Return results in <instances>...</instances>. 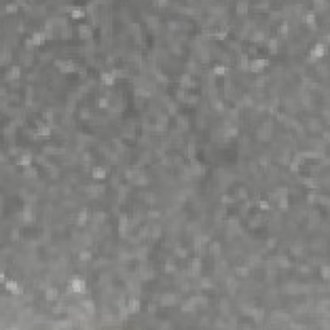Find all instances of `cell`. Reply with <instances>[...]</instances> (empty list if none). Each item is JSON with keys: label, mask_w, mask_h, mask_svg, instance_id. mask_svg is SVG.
Here are the masks:
<instances>
[{"label": "cell", "mask_w": 330, "mask_h": 330, "mask_svg": "<svg viewBox=\"0 0 330 330\" xmlns=\"http://www.w3.org/2000/svg\"><path fill=\"white\" fill-rule=\"evenodd\" d=\"M168 26H169V30L170 31H177V30H179V23L178 22H174V21H170L169 23H168Z\"/></svg>", "instance_id": "d6a6232c"}, {"label": "cell", "mask_w": 330, "mask_h": 330, "mask_svg": "<svg viewBox=\"0 0 330 330\" xmlns=\"http://www.w3.org/2000/svg\"><path fill=\"white\" fill-rule=\"evenodd\" d=\"M5 286H7V289H8V290H10V291H12V293L18 289V284L16 283V281H13V280H8L7 283H5Z\"/></svg>", "instance_id": "7402d4cb"}, {"label": "cell", "mask_w": 330, "mask_h": 330, "mask_svg": "<svg viewBox=\"0 0 330 330\" xmlns=\"http://www.w3.org/2000/svg\"><path fill=\"white\" fill-rule=\"evenodd\" d=\"M268 49L271 50V53H273V54H275V53L279 50V40L275 39V37L269 40L268 41Z\"/></svg>", "instance_id": "ac0fdd59"}, {"label": "cell", "mask_w": 330, "mask_h": 330, "mask_svg": "<svg viewBox=\"0 0 330 330\" xmlns=\"http://www.w3.org/2000/svg\"><path fill=\"white\" fill-rule=\"evenodd\" d=\"M329 267L328 266H324L322 268H321V275H322V277L324 279H329V276H330V272H329Z\"/></svg>", "instance_id": "f35d334b"}, {"label": "cell", "mask_w": 330, "mask_h": 330, "mask_svg": "<svg viewBox=\"0 0 330 330\" xmlns=\"http://www.w3.org/2000/svg\"><path fill=\"white\" fill-rule=\"evenodd\" d=\"M214 107H215V109H217L218 111H222V110L224 109V105H223V102H222V101L217 99V101L214 102Z\"/></svg>", "instance_id": "60d3db41"}, {"label": "cell", "mask_w": 330, "mask_h": 330, "mask_svg": "<svg viewBox=\"0 0 330 330\" xmlns=\"http://www.w3.org/2000/svg\"><path fill=\"white\" fill-rule=\"evenodd\" d=\"M303 183L307 186V187H310V188H316L317 187V183L316 181L313 179V178H304L303 179Z\"/></svg>", "instance_id": "484cf974"}, {"label": "cell", "mask_w": 330, "mask_h": 330, "mask_svg": "<svg viewBox=\"0 0 330 330\" xmlns=\"http://www.w3.org/2000/svg\"><path fill=\"white\" fill-rule=\"evenodd\" d=\"M187 152H188V156H190V158H193V155H195V144L193 143H188Z\"/></svg>", "instance_id": "74e56055"}, {"label": "cell", "mask_w": 330, "mask_h": 330, "mask_svg": "<svg viewBox=\"0 0 330 330\" xmlns=\"http://www.w3.org/2000/svg\"><path fill=\"white\" fill-rule=\"evenodd\" d=\"M101 79L106 85H112L115 82V76L112 75V72H103L101 75Z\"/></svg>", "instance_id": "8fae6325"}, {"label": "cell", "mask_w": 330, "mask_h": 330, "mask_svg": "<svg viewBox=\"0 0 330 330\" xmlns=\"http://www.w3.org/2000/svg\"><path fill=\"white\" fill-rule=\"evenodd\" d=\"M214 74H217V75H223L226 72V67L223 66V64H217V66L214 67Z\"/></svg>", "instance_id": "f546056e"}, {"label": "cell", "mask_w": 330, "mask_h": 330, "mask_svg": "<svg viewBox=\"0 0 330 330\" xmlns=\"http://www.w3.org/2000/svg\"><path fill=\"white\" fill-rule=\"evenodd\" d=\"M304 21H306V23H308V25H313L316 22V17H315V14L313 13H307L306 16H304Z\"/></svg>", "instance_id": "4316f807"}, {"label": "cell", "mask_w": 330, "mask_h": 330, "mask_svg": "<svg viewBox=\"0 0 330 330\" xmlns=\"http://www.w3.org/2000/svg\"><path fill=\"white\" fill-rule=\"evenodd\" d=\"M75 68H76V66H75V63L72 61H63L62 64L59 66V71L63 74H67V72H72Z\"/></svg>", "instance_id": "5b68a950"}, {"label": "cell", "mask_w": 330, "mask_h": 330, "mask_svg": "<svg viewBox=\"0 0 330 330\" xmlns=\"http://www.w3.org/2000/svg\"><path fill=\"white\" fill-rule=\"evenodd\" d=\"M237 273H239L240 276H248V275H249V268H246V267H240L239 269H237Z\"/></svg>", "instance_id": "ab89813d"}, {"label": "cell", "mask_w": 330, "mask_h": 330, "mask_svg": "<svg viewBox=\"0 0 330 330\" xmlns=\"http://www.w3.org/2000/svg\"><path fill=\"white\" fill-rule=\"evenodd\" d=\"M275 244H276V239H271V240H268V241H267V246H268L269 249H272Z\"/></svg>", "instance_id": "f6af8a7d"}, {"label": "cell", "mask_w": 330, "mask_h": 330, "mask_svg": "<svg viewBox=\"0 0 330 330\" xmlns=\"http://www.w3.org/2000/svg\"><path fill=\"white\" fill-rule=\"evenodd\" d=\"M93 177L97 179H103L106 177V169H103L102 166H96L93 169Z\"/></svg>", "instance_id": "4fadbf2b"}, {"label": "cell", "mask_w": 330, "mask_h": 330, "mask_svg": "<svg viewBox=\"0 0 330 330\" xmlns=\"http://www.w3.org/2000/svg\"><path fill=\"white\" fill-rule=\"evenodd\" d=\"M263 39H264V34L262 31H254V34H253L254 41H263Z\"/></svg>", "instance_id": "f1b7e54d"}, {"label": "cell", "mask_w": 330, "mask_h": 330, "mask_svg": "<svg viewBox=\"0 0 330 330\" xmlns=\"http://www.w3.org/2000/svg\"><path fill=\"white\" fill-rule=\"evenodd\" d=\"M161 234V228H160V226H154L152 227V237H155V239H158V237L160 236Z\"/></svg>", "instance_id": "836d02e7"}, {"label": "cell", "mask_w": 330, "mask_h": 330, "mask_svg": "<svg viewBox=\"0 0 330 330\" xmlns=\"http://www.w3.org/2000/svg\"><path fill=\"white\" fill-rule=\"evenodd\" d=\"M19 76H21V67L19 66H13L7 72V76L5 78H7L8 80H14V79H18Z\"/></svg>", "instance_id": "8992f818"}, {"label": "cell", "mask_w": 330, "mask_h": 330, "mask_svg": "<svg viewBox=\"0 0 330 330\" xmlns=\"http://www.w3.org/2000/svg\"><path fill=\"white\" fill-rule=\"evenodd\" d=\"M21 219H22V222H25V223H30V222L34 219V212H32L30 205H26L23 208L22 213H21Z\"/></svg>", "instance_id": "3957f363"}, {"label": "cell", "mask_w": 330, "mask_h": 330, "mask_svg": "<svg viewBox=\"0 0 330 330\" xmlns=\"http://www.w3.org/2000/svg\"><path fill=\"white\" fill-rule=\"evenodd\" d=\"M79 32H80V36L83 39H88V37L92 36V30L88 25H80L79 26Z\"/></svg>", "instance_id": "ba28073f"}, {"label": "cell", "mask_w": 330, "mask_h": 330, "mask_svg": "<svg viewBox=\"0 0 330 330\" xmlns=\"http://www.w3.org/2000/svg\"><path fill=\"white\" fill-rule=\"evenodd\" d=\"M31 155L30 154H25V155H21V158L18 159V165H22L25 168H27V166H31Z\"/></svg>", "instance_id": "30bf717a"}, {"label": "cell", "mask_w": 330, "mask_h": 330, "mask_svg": "<svg viewBox=\"0 0 330 330\" xmlns=\"http://www.w3.org/2000/svg\"><path fill=\"white\" fill-rule=\"evenodd\" d=\"M279 32H280V35H283V36H286V35H288V32H289V23L286 22V21H284V22L280 25Z\"/></svg>", "instance_id": "d6986e66"}, {"label": "cell", "mask_w": 330, "mask_h": 330, "mask_svg": "<svg viewBox=\"0 0 330 330\" xmlns=\"http://www.w3.org/2000/svg\"><path fill=\"white\" fill-rule=\"evenodd\" d=\"M86 221H88V213H86V210H82L76 217V224L78 226H84L86 223Z\"/></svg>", "instance_id": "7c38bea8"}, {"label": "cell", "mask_w": 330, "mask_h": 330, "mask_svg": "<svg viewBox=\"0 0 330 330\" xmlns=\"http://www.w3.org/2000/svg\"><path fill=\"white\" fill-rule=\"evenodd\" d=\"M240 66H241L242 70H248L249 67H250V61H249L248 56H245V54L241 56V63H240Z\"/></svg>", "instance_id": "603a6c76"}, {"label": "cell", "mask_w": 330, "mask_h": 330, "mask_svg": "<svg viewBox=\"0 0 330 330\" xmlns=\"http://www.w3.org/2000/svg\"><path fill=\"white\" fill-rule=\"evenodd\" d=\"M47 39L45 37V34L44 32H34V34H32V36H31V40H32V43H34V45H40V44H43V43H44V40Z\"/></svg>", "instance_id": "52a82bcc"}, {"label": "cell", "mask_w": 330, "mask_h": 330, "mask_svg": "<svg viewBox=\"0 0 330 330\" xmlns=\"http://www.w3.org/2000/svg\"><path fill=\"white\" fill-rule=\"evenodd\" d=\"M181 86L183 89L190 88V86H193V82L191 79V74L190 72H185L181 76Z\"/></svg>", "instance_id": "277c9868"}, {"label": "cell", "mask_w": 330, "mask_h": 330, "mask_svg": "<svg viewBox=\"0 0 330 330\" xmlns=\"http://www.w3.org/2000/svg\"><path fill=\"white\" fill-rule=\"evenodd\" d=\"M23 175L26 178H35L37 175V172H36L35 168L27 166V168H25V170H23Z\"/></svg>", "instance_id": "e0dca14e"}, {"label": "cell", "mask_w": 330, "mask_h": 330, "mask_svg": "<svg viewBox=\"0 0 330 330\" xmlns=\"http://www.w3.org/2000/svg\"><path fill=\"white\" fill-rule=\"evenodd\" d=\"M70 291H72V293H83V291L85 290V283H84V280L82 279H79V277H74L71 280V283H70Z\"/></svg>", "instance_id": "6da1fadb"}, {"label": "cell", "mask_w": 330, "mask_h": 330, "mask_svg": "<svg viewBox=\"0 0 330 330\" xmlns=\"http://www.w3.org/2000/svg\"><path fill=\"white\" fill-rule=\"evenodd\" d=\"M316 200H317V196H316L315 193H310V195H308V197H307V201L310 203V204H313V203L316 201Z\"/></svg>", "instance_id": "ee69618b"}, {"label": "cell", "mask_w": 330, "mask_h": 330, "mask_svg": "<svg viewBox=\"0 0 330 330\" xmlns=\"http://www.w3.org/2000/svg\"><path fill=\"white\" fill-rule=\"evenodd\" d=\"M84 16H85V10L83 8H72L71 17L74 19H80V18H83Z\"/></svg>", "instance_id": "2e32d148"}, {"label": "cell", "mask_w": 330, "mask_h": 330, "mask_svg": "<svg viewBox=\"0 0 330 330\" xmlns=\"http://www.w3.org/2000/svg\"><path fill=\"white\" fill-rule=\"evenodd\" d=\"M201 286L205 289H209V288H212L213 284L210 283V280L209 279H201Z\"/></svg>", "instance_id": "8d00e7d4"}, {"label": "cell", "mask_w": 330, "mask_h": 330, "mask_svg": "<svg viewBox=\"0 0 330 330\" xmlns=\"http://www.w3.org/2000/svg\"><path fill=\"white\" fill-rule=\"evenodd\" d=\"M289 169H290V172H293V173L298 172L299 170V163H297V161L291 160V163L289 164Z\"/></svg>", "instance_id": "1f68e13d"}, {"label": "cell", "mask_w": 330, "mask_h": 330, "mask_svg": "<svg viewBox=\"0 0 330 330\" xmlns=\"http://www.w3.org/2000/svg\"><path fill=\"white\" fill-rule=\"evenodd\" d=\"M268 63L267 59H263V58H258V59H254V61L250 62V68L253 72H258V71H261V70L266 66V64Z\"/></svg>", "instance_id": "7a4b0ae2"}, {"label": "cell", "mask_w": 330, "mask_h": 330, "mask_svg": "<svg viewBox=\"0 0 330 330\" xmlns=\"http://www.w3.org/2000/svg\"><path fill=\"white\" fill-rule=\"evenodd\" d=\"M110 106V102H109V98L107 97H101L98 99V107L99 109H107Z\"/></svg>", "instance_id": "cb8c5ba5"}, {"label": "cell", "mask_w": 330, "mask_h": 330, "mask_svg": "<svg viewBox=\"0 0 330 330\" xmlns=\"http://www.w3.org/2000/svg\"><path fill=\"white\" fill-rule=\"evenodd\" d=\"M5 10H7L8 13H13L17 10V4H7L5 5Z\"/></svg>", "instance_id": "d590c367"}, {"label": "cell", "mask_w": 330, "mask_h": 330, "mask_svg": "<svg viewBox=\"0 0 330 330\" xmlns=\"http://www.w3.org/2000/svg\"><path fill=\"white\" fill-rule=\"evenodd\" d=\"M139 306H141V303L138 299L136 298H132V299H129V303H128V311L129 313H132V312H137L139 310Z\"/></svg>", "instance_id": "9c48e42d"}, {"label": "cell", "mask_w": 330, "mask_h": 330, "mask_svg": "<svg viewBox=\"0 0 330 330\" xmlns=\"http://www.w3.org/2000/svg\"><path fill=\"white\" fill-rule=\"evenodd\" d=\"M258 207L261 209H263V210H267V209H269V204H268V201H266V200H259Z\"/></svg>", "instance_id": "e575fe53"}, {"label": "cell", "mask_w": 330, "mask_h": 330, "mask_svg": "<svg viewBox=\"0 0 330 330\" xmlns=\"http://www.w3.org/2000/svg\"><path fill=\"white\" fill-rule=\"evenodd\" d=\"M79 258H80V261H90L92 253L89 250H82L79 253Z\"/></svg>", "instance_id": "44dd1931"}, {"label": "cell", "mask_w": 330, "mask_h": 330, "mask_svg": "<svg viewBox=\"0 0 330 330\" xmlns=\"http://www.w3.org/2000/svg\"><path fill=\"white\" fill-rule=\"evenodd\" d=\"M248 7H249V4L246 2H240V3H237V5H236L237 12H239V13H245L246 10H248Z\"/></svg>", "instance_id": "d4e9b609"}, {"label": "cell", "mask_w": 330, "mask_h": 330, "mask_svg": "<svg viewBox=\"0 0 330 330\" xmlns=\"http://www.w3.org/2000/svg\"><path fill=\"white\" fill-rule=\"evenodd\" d=\"M277 205L281 208V209H286L289 207V199L288 196H285V197H279L277 200Z\"/></svg>", "instance_id": "ffe728a7"}, {"label": "cell", "mask_w": 330, "mask_h": 330, "mask_svg": "<svg viewBox=\"0 0 330 330\" xmlns=\"http://www.w3.org/2000/svg\"><path fill=\"white\" fill-rule=\"evenodd\" d=\"M37 134L40 136H49L50 134V127L47 125V124H39L37 125Z\"/></svg>", "instance_id": "5bb4252c"}, {"label": "cell", "mask_w": 330, "mask_h": 330, "mask_svg": "<svg viewBox=\"0 0 330 330\" xmlns=\"http://www.w3.org/2000/svg\"><path fill=\"white\" fill-rule=\"evenodd\" d=\"M210 252H212L214 255H217V254L221 253V245H219V242L217 241H214L212 245H210Z\"/></svg>", "instance_id": "83f0119b"}, {"label": "cell", "mask_w": 330, "mask_h": 330, "mask_svg": "<svg viewBox=\"0 0 330 330\" xmlns=\"http://www.w3.org/2000/svg\"><path fill=\"white\" fill-rule=\"evenodd\" d=\"M222 203H223V204L234 203V199H232L231 196H228V195H223V196H222Z\"/></svg>", "instance_id": "b9f144b4"}, {"label": "cell", "mask_w": 330, "mask_h": 330, "mask_svg": "<svg viewBox=\"0 0 330 330\" xmlns=\"http://www.w3.org/2000/svg\"><path fill=\"white\" fill-rule=\"evenodd\" d=\"M160 212H158V210H150L148 212V217L150 218H159L160 217Z\"/></svg>", "instance_id": "7bdbcfd3"}, {"label": "cell", "mask_w": 330, "mask_h": 330, "mask_svg": "<svg viewBox=\"0 0 330 330\" xmlns=\"http://www.w3.org/2000/svg\"><path fill=\"white\" fill-rule=\"evenodd\" d=\"M43 119L47 120L48 123H52L53 121V112L52 111H44L43 112Z\"/></svg>", "instance_id": "4dcf8cb0"}, {"label": "cell", "mask_w": 330, "mask_h": 330, "mask_svg": "<svg viewBox=\"0 0 330 330\" xmlns=\"http://www.w3.org/2000/svg\"><path fill=\"white\" fill-rule=\"evenodd\" d=\"M58 297V290L54 289V288H48L45 290V298L48 300H54Z\"/></svg>", "instance_id": "9a60e30c"}]
</instances>
